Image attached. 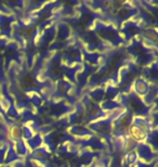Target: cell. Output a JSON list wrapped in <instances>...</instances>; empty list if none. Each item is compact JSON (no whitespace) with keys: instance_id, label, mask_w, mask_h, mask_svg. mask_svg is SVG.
Listing matches in <instances>:
<instances>
[{"instance_id":"obj_1","label":"cell","mask_w":158,"mask_h":167,"mask_svg":"<svg viewBox=\"0 0 158 167\" xmlns=\"http://www.w3.org/2000/svg\"><path fill=\"white\" fill-rule=\"evenodd\" d=\"M132 136H133V138H136V140H140L142 139V138L144 137V134L142 132V130H140V128H133L132 129Z\"/></svg>"}]
</instances>
